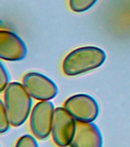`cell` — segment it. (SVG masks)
I'll use <instances>...</instances> for the list:
<instances>
[{"label": "cell", "instance_id": "cell-6", "mask_svg": "<svg viewBox=\"0 0 130 147\" xmlns=\"http://www.w3.org/2000/svg\"><path fill=\"white\" fill-rule=\"evenodd\" d=\"M77 121L69 113L65 108H55L53 119L51 136L55 144L59 147L70 146L75 133Z\"/></svg>", "mask_w": 130, "mask_h": 147}, {"label": "cell", "instance_id": "cell-5", "mask_svg": "<svg viewBox=\"0 0 130 147\" xmlns=\"http://www.w3.org/2000/svg\"><path fill=\"white\" fill-rule=\"evenodd\" d=\"M22 84L32 98L38 101L51 100L58 94V87L55 81L38 72L25 74Z\"/></svg>", "mask_w": 130, "mask_h": 147}, {"label": "cell", "instance_id": "cell-8", "mask_svg": "<svg viewBox=\"0 0 130 147\" xmlns=\"http://www.w3.org/2000/svg\"><path fill=\"white\" fill-rule=\"evenodd\" d=\"M103 139L100 129L94 123L77 122L70 147H103Z\"/></svg>", "mask_w": 130, "mask_h": 147}, {"label": "cell", "instance_id": "cell-2", "mask_svg": "<svg viewBox=\"0 0 130 147\" xmlns=\"http://www.w3.org/2000/svg\"><path fill=\"white\" fill-rule=\"evenodd\" d=\"M4 103L14 127L21 126L30 117L33 100L22 83L11 82L8 85L4 91Z\"/></svg>", "mask_w": 130, "mask_h": 147}, {"label": "cell", "instance_id": "cell-9", "mask_svg": "<svg viewBox=\"0 0 130 147\" xmlns=\"http://www.w3.org/2000/svg\"><path fill=\"white\" fill-rule=\"evenodd\" d=\"M98 0H68L70 9L74 12H84L96 4Z\"/></svg>", "mask_w": 130, "mask_h": 147}, {"label": "cell", "instance_id": "cell-7", "mask_svg": "<svg viewBox=\"0 0 130 147\" xmlns=\"http://www.w3.org/2000/svg\"><path fill=\"white\" fill-rule=\"evenodd\" d=\"M28 54L25 41L15 32L0 29V59L6 61H20Z\"/></svg>", "mask_w": 130, "mask_h": 147}, {"label": "cell", "instance_id": "cell-12", "mask_svg": "<svg viewBox=\"0 0 130 147\" xmlns=\"http://www.w3.org/2000/svg\"><path fill=\"white\" fill-rule=\"evenodd\" d=\"M10 74L6 67L0 60V93L5 91L10 84Z\"/></svg>", "mask_w": 130, "mask_h": 147}, {"label": "cell", "instance_id": "cell-10", "mask_svg": "<svg viewBox=\"0 0 130 147\" xmlns=\"http://www.w3.org/2000/svg\"><path fill=\"white\" fill-rule=\"evenodd\" d=\"M11 126L4 101L0 99V134L8 132L10 129Z\"/></svg>", "mask_w": 130, "mask_h": 147}, {"label": "cell", "instance_id": "cell-13", "mask_svg": "<svg viewBox=\"0 0 130 147\" xmlns=\"http://www.w3.org/2000/svg\"><path fill=\"white\" fill-rule=\"evenodd\" d=\"M0 147H2V146H0Z\"/></svg>", "mask_w": 130, "mask_h": 147}, {"label": "cell", "instance_id": "cell-4", "mask_svg": "<svg viewBox=\"0 0 130 147\" xmlns=\"http://www.w3.org/2000/svg\"><path fill=\"white\" fill-rule=\"evenodd\" d=\"M64 107L77 121L83 123H93L100 113L97 101L84 94L70 96L64 102Z\"/></svg>", "mask_w": 130, "mask_h": 147}, {"label": "cell", "instance_id": "cell-11", "mask_svg": "<svg viewBox=\"0 0 130 147\" xmlns=\"http://www.w3.org/2000/svg\"><path fill=\"white\" fill-rule=\"evenodd\" d=\"M15 147H39V145L36 137L30 134H25L18 139Z\"/></svg>", "mask_w": 130, "mask_h": 147}, {"label": "cell", "instance_id": "cell-1", "mask_svg": "<svg viewBox=\"0 0 130 147\" xmlns=\"http://www.w3.org/2000/svg\"><path fill=\"white\" fill-rule=\"evenodd\" d=\"M106 59L105 51L95 46H85L71 51L62 62V71L69 77L80 75L98 68Z\"/></svg>", "mask_w": 130, "mask_h": 147}, {"label": "cell", "instance_id": "cell-3", "mask_svg": "<svg viewBox=\"0 0 130 147\" xmlns=\"http://www.w3.org/2000/svg\"><path fill=\"white\" fill-rule=\"evenodd\" d=\"M55 110V105L50 100L39 101L32 108L29 126L34 137L44 140L50 136Z\"/></svg>", "mask_w": 130, "mask_h": 147}]
</instances>
